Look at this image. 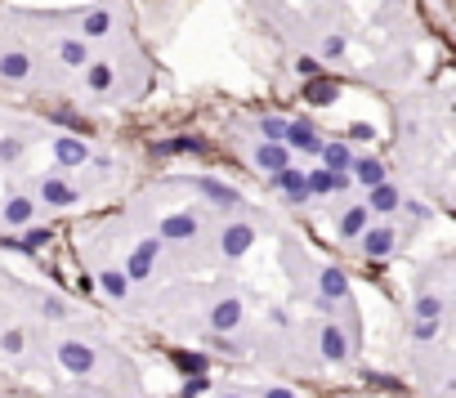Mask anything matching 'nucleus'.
Segmentation results:
<instances>
[{
	"instance_id": "f257e3e1",
	"label": "nucleus",
	"mask_w": 456,
	"mask_h": 398,
	"mask_svg": "<svg viewBox=\"0 0 456 398\" xmlns=\"http://www.w3.org/2000/svg\"><path fill=\"white\" fill-rule=\"evenodd\" d=\"M59 363L68 367V372L81 376V372H90V367H94V349H85L81 340H68V345H59Z\"/></svg>"
},
{
	"instance_id": "f03ea898",
	"label": "nucleus",
	"mask_w": 456,
	"mask_h": 398,
	"mask_svg": "<svg viewBox=\"0 0 456 398\" xmlns=\"http://www.w3.org/2000/svg\"><path fill=\"white\" fill-rule=\"evenodd\" d=\"M255 242V229L251 224H233V229H224V255L228 260H237V255H246Z\"/></svg>"
},
{
	"instance_id": "7ed1b4c3",
	"label": "nucleus",
	"mask_w": 456,
	"mask_h": 398,
	"mask_svg": "<svg viewBox=\"0 0 456 398\" xmlns=\"http://www.w3.org/2000/svg\"><path fill=\"white\" fill-rule=\"evenodd\" d=\"M273 184L278 188H287V197L291 202H304V197H309V175H300V170H278V175H273Z\"/></svg>"
},
{
	"instance_id": "20e7f679",
	"label": "nucleus",
	"mask_w": 456,
	"mask_h": 398,
	"mask_svg": "<svg viewBox=\"0 0 456 398\" xmlns=\"http://www.w3.org/2000/svg\"><path fill=\"white\" fill-rule=\"evenodd\" d=\"M197 233V220L193 215H170L166 224H161V242H188Z\"/></svg>"
},
{
	"instance_id": "39448f33",
	"label": "nucleus",
	"mask_w": 456,
	"mask_h": 398,
	"mask_svg": "<svg viewBox=\"0 0 456 398\" xmlns=\"http://www.w3.org/2000/svg\"><path fill=\"white\" fill-rule=\"evenodd\" d=\"M237 322H242V305H237V300H220V305L211 309V327L215 331H233Z\"/></svg>"
},
{
	"instance_id": "423d86ee",
	"label": "nucleus",
	"mask_w": 456,
	"mask_h": 398,
	"mask_svg": "<svg viewBox=\"0 0 456 398\" xmlns=\"http://www.w3.org/2000/svg\"><path fill=\"white\" fill-rule=\"evenodd\" d=\"M336 94H340V85H336V81L313 77V81H309V90H304V99H309V103H318V108H327V103H336Z\"/></svg>"
},
{
	"instance_id": "0eeeda50",
	"label": "nucleus",
	"mask_w": 456,
	"mask_h": 398,
	"mask_svg": "<svg viewBox=\"0 0 456 398\" xmlns=\"http://www.w3.org/2000/svg\"><path fill=\"white\" fill-rule=\"evenodd\" d=\"M255 161H260L264 170H273V175H278V170H287V166H291L287 148H282V144H273V139H269V144L260 148V153H255Z\"/></svg>"
},
{
	"instance_id": "6e6552de",
	"label": "nucleus",
	"mask_w": 456,
	"mask_h": 398,
	"mask_svg": "<svg viewBox=\"0 0 456 398\" xmlns=\"http://www.w3.org/2000/svg\"><path fill=\"white\" fill-rule=\"evenodd\" d=\"M363 246H367V255H372V260H385V255L394 251V233H389V229H372V233L363 238Z\"/></svg>"
},
{
	"instance_id": "1a4fd4ad",
	"label": "nucleus",
	"mask_w": 456,
	"mask_h": 398,
	"mask_svg": "<svg viewBox=\"0 0 456 398\" xmlns=\"http://www.w3.org/2000/svg\"><path fill=\"white\" fill-rule=\"evenodd\" d=\"M157 246L161 242H144V246H139V251L135 255H130V278H148V269H152V255H157Z\"/></svg>"
},
{
	"instance_id": "9d476101",
	"label": "nucleus",
	"mask_w": 456,
	"mask_h": 398,
	"mask_svg": "<svg viewBox=\"0 0 456 398\" xmlns=\"http://www.w3.org/2000/svg\"><path fill=\"white\" fill-rule=\"evenodd\" d=\"M398 206H403V197H398V188L394 184H376L372 188V211H398Z\"/></svg>"
},
{
	"instance_id": "9b49d317",
	"label": "nucleus",
	"mask_w": 456,
	"mask_h": 398,
	"mask_svg": "<svg viewBox=\"0 0 456 398\" xmlns=\"http://www.w3.org/2000/svg\"><path fill=\"white\" fill-rule=\"evenodd\" d=\"M27 72H32V59H27V54H5V59H0V77L5 81H23Z\"/></svg>"
},
{
	"instance_id": "f8f14e48",
	"label": "nucleus",
	"mask_w": 456,
	"mask_h": 398,
	"mask_svg": "<svg viewBox=\"0 0 456 398\" xmlns=\"http://www.w3.org/2000/svg\"><path fill=\"white\" fill-rule=\"evenodd\" d=\"M331 188H345V175L340 170H313L309 175V193H331Z\"/></svg>"
},
{
	"instance_id": "ddd939ff",
	"label": "nucleus",
	"mask_w": 456,
	"mask_h": 398,
	"mask_svg": "<svg viewBox=\"0 0 456 398\" xmlns=\"http://www.w3.org/2000/svg\"><path fill=\"white\" fill-rule=\"evenodd\" d=\"M322 296H327V300L349 296V278H345L340 269H322Z\"/></svg>"
},
{
	"instance_id": "4468645a",
	"label": "nucleus",
	"mask_w": 456,
	"mask_h": 398,
	"mask_svg": "<svg viewBox=\"0 0 456 398\" xmlns=\"http://www.w3.org/2000/svg\"><path fill=\"white\" fill-rule=\"evenodd\" d=\"M41 197H45V202H50V206H72V202H76V193H72L68 184H63V179H45Z\"/></svg>"
},
{
	"instance_id": "2eb2a0df",
	"label": "nucleus",
	"mask_w": 456,
	"mask_h": 398,
	"mask_svg": "<svg viewBox=\"0 0 456 398\" xmlns=\"http://www.w3.org/2000/svg\"><path fill=\"white\" fill-rule=\"evenodd\" d=\"M354 175L363 179L367 188H376V184H385V166L380 161H372V157H363V161H354Z\"/></svg>"
},
{
	"instance_id": "dca6fc26",
	"label": "nucleus",
	"mask_w": 456,
	"mask_h": 398,
	"mask_svg": "<svg viewBox=\"0 0 456 398\" xmlns=\"http://www.w3.org/2000/svg\"><path fill=\"white\" fill-rule=\"evenodd\" d=\"M287 139H291V148H300V153H322L318 135H313L309 126H291V130H287Z\"/></svg>"
},
{
	"instance_id": "f3484780",
	"label": "nucleus",
	"mask_w": 456,
	"mask_h": 398,
	"mask_svg": "<svg viewBox=\"0 0 456 398\" xmlns=\"http://www.w3.org/2000/svg\"><path fill=\"white\" fill-rule=\"evenodd\" d=\"M54 153H59L63 166H81V161H85V144H81V139H59Z\"/></svg>"
},
{
	"instance_id": "a211bd4d",
	"label": "nucleus",
	"mask_w": 456,
	"mask_h": 398,
	"mask_svg": "<svg viewBox=\"0 0 456 398\" xmlns=\"http://www.w3.org/2000/svg\"><path fill=\"white\" fill-rule=\"evenodd\" d=\"M322 161H327L331 170H340V175L354 166V157H349V148H345V144H327V148H322Z\"/></svg>"
},
{
	"instance_id": "6ab92c4d",
	"label": "nucleus",
	"mask_w": 456,
	"mask_h": 398,
	"mask_svg": "<svg viewBox=\"0 0 456 398\" xmlns=\"http://www.w3.org/2000/svg\"><path fill=\"white\" fill-rule=\"evenodd\" d=\"M202 193L211 197V202H220V206H237V188H228V184H215V179H202Z\"/></svg>"
},
{
	"instance_id": "aec40b11",
	"label": "nucleus",
	"mask_w": 456,
	"mask_h": 398,
	"mask_svg": "<svg viewBox=\"0 0 456 398\" xmlns=\"http://www.w3.org/2000/svg\"><path fill=\"white\" fill-rule=\"evenodd\" d=\"M322 354H327L331 363H340V358H345V336H340L336 327H327V331H322Z\"/></svg>"
},
{
	"instance_id": "412c9836",
	"label": "nucleus",
	"mask_w": 456,
	"mask_h": 398,
	"mask_svg": "<svg viewBox=\"0 0 456 398\" xmlns=\"http://www.w3.org/2000/svg\"><path fill=\"white\" fill-rule=\"evenodd\" d=\"M363 229H367V211H363V206H354V211L340 220V233H345V238H358Z\"/></svg>"
},
{
	"instance_id": "4be33fe9",
	"label": "nucleus",
	"mask_w": 456,
	"mask_h": 398,
	"mask_svg": "<svg viewBox=\"0 0 456 398\" xmlns=\"http://www.w3.org/2000/svg\"><path fill=\"white\" fill-rule=\"evenodd\" d=\"M5 220L9 224H27L32 220V202H27V197H14V202L5 206Z\"/></svg>"
},
{
	"instance_id": "5701e85b",
	"label": "nucleus",
	"mask_w": 456,
	"mask_h": 398,
	"mask_svg": "<svg viewBox=\"0 0 456 398\" xmlns=\"http://www.w3.org/2000/svg\"><path fill=\"white\" fill-rule=\"evenodd\" d=\"M108 27H112L108 9H94V14H85V36H103Z\"/></svg>"
},
{
	"instance_id": "b1692460",
	"label": "nucleus",
	"mask_w": 456,
	"mask_h": 398,
	"mask_svg": "<svg viewBox=\"0 0 456 398\" xmlns=\"http://www.w3.org/2000/svg\"><path fill=\"white\" fill-rule=\"evenodd\" d=\"M161 153H206V139H170L161 144Z\"/></svg>"
},
{
	"instance_id": "393cba45",
	"label": "nucleus",
	"mask_w": 456,
	"mask_h": 398,
	"mask_svg": "<svg viewBox=\"0 0 456 398\" xmlns=\"http://www.w3.org/2000/svg\"><path fill=\"white\" fill-rule=\"evenodd\" d=\"M260 130H264V139H273V144H282V139H287V121H278V117H264L260 121Z\"/></svg>"
},
{
	"instance_id": "a878e982",
	"label": "nucleus",
	"mask_w": 456,
	"mask_h": 398,
	"mask_svg": "<svg viewBox=\"0 0 456 398\" xmlns=\"http://www.w3.org/2000/svg\"><path fill=\"white\" fill-rule=\"evenodd\" d=\"M175 367H179V372H188V376H197L206 367V354H175Z\"/></svg>"
},
{
	"instance_id": "bb28decb",
	"label": "nucleus",
	"mask_w": 456,
	"mask_h": 398,
	"mask_svg": "<svg viewBox=\"0 0 456 398\" xmlns=\"http://www.w3.org/2000/svg\"><path fill=\"white\" fill-rule=\"evenodd\" d=\"M63 63H68V68H81V63H85V45L81 41H63Z\"/></svg>"
},
{
	"instance_id": "cd10ccee",
	"label": "nucleus",
	"mask_w": 456,
	"mask_h": 398,
	"mask_svg": "<svg viewBox=\"0 0 456 398\" xmlns=\"http://www.w3.org/2000/svg\"><path fill=\"white\" fill-rule=\"evenodd\" d=\"M126 278H130V273H103V291H108V296H126Z\"/></svg>"
},
{
	"instance_id": "c85d7f7f",
	"label": "nucleus",
	"mask_w": 456,
	"mask_h": 398,
	"mask_svg": "<svg viewBox=\"0 0 456 398\" xmlns=\"http://www.w3.org/2000/svg\"><path fill=\"white\" fill-rule=\"evenodd\" d=\"M90 85H94V90H108V85H112V68H108V63H94V68H90Z\"/></svg>"
},
{
	"instance_id": "c756f323",
	"label": "nucleus",
	"mask_w": 456,
	"mask_h": 398,
	"mask_svg": "<svg viewBox=\"0 0 456 398\" xmlns=\"http://www.w3.org/2000/svg\"><path fill=\"white\" fill-rule=\"evenodd\" d=\"M50 242V229H32L23 242H9V246H23V251H36V246H45Z\"/></svg>"
},
{
	"instance_id": "7c9ffc66",
	"label": "nucleus",
	"mask_w": 456,
	"mask_h": 398,
	"mask_svg": "<svg viewBox=\"0 0 456 398\" xmlns=\"http://www.w3.org/2000/svg\"><path fill=\"white\" fill-rule=\"evenodd\" d=\"M349 139H358V144H372V139H376V130L367 126V121H358V126H349Z\"/></svg>"
},
{
	"instance_id": "2f4dec72",
	"label": "nucleus",
	"mask_w": 456,
	"mask_h": 398,
	"mask_svg": "<svg viewBox=\"0 0 456 398\" xmlns=\"http://www.w3.org/2000/svg\"><path fill=\"white\" fill-rule=\"evenodd\" d=\"M439 300H434V296H421V305H416V314H421V318H439Z\"/></svg>"
},
{
	"instance_id": "473e14b6",
	"label": "nucleus",
	"mask_w": 456,
	"mask_h": 398,
	"mask_svg": "<svg viewBox=\"0 0 456 398\" xmlns=\"http://www.w3.org/2000/svg\"><path fill=\"white\" fill-rule=\"evenodd\" d=\"M206 385H211V381H206V376H202V372H197V376H193V381H188V385H184V398H197V394H202V390H206Z\"/></svg>"
},
{
	"instance_id": "72a5a7b5",
	"label": "nucleus",
	"mask_w": 456,
	"mask_h": 398,
	"mask_svg": "<svg viewBox=\"0 0 456 398\" xmlns=\"http://www.w3.org/2000/svg\"><path fill=\"white\" fill-rule=\"evenodd\" d=\"M296 68H300V72H304L309 81H313V77H322V63H318V59H300Z\"/></svg>"
},
{
	"instance_id": "f704fd0d",
	"label": "nucleus",
	"mask_w": 456,
	"mask_h": 398,
	"mask_svg": "<svg viewBox=\"0 0 456 398\" xmlns=\"http://www.w3.org/2000/svg\"><path fill=\"white\" fill-rule=\"evenodd\" d=\"M412 331H416V340H430V336H434V318H416Z\"/></svg>"
},
{
	"instance_id": "c9c22d12",
	"label": "nucleus",
	"mask_w": 456,
	"mask_h": 398,
	"mask_svg": "<svg viewBox=\"0 0 456 398\" xmlns=\"http://www.w3.org/2000/svg\"><path fill=\"white\" fill-rule=\"evenodd\" d=\"M0 349H9V354H18V349H23V331H9V336L0 340Z\"/></svg>"
},
{
	"instance_id": "e433bc0d",
	"label": "nucleus",
	"mask_w": 456,
	"mask_h": 398,
	"mask_svg": "<svg viewBox=\"0 0 456 398\" xmlns=\"http://www.w3.org/2000/svg\"><path fill=\"white\" fill-rule=\"evenodd\" d=\"M0 157H5V161L18 157V144H14V139H0Z\"/></svg>"
},
{
	"instance_id": "4c0bfd02",
	"label": "nucleus",
	"mask_w": 456,
	"mask_h": 398,
	"mask_svg": "<svg viewBox=\"0 0 456 398\" xmlns=\"http://www.w3.org/2000/svg\"><path fill=\"white\" fill-rule=\"evenodd\" d=\"M45 314H50V318H63V300H45Z\"/></svg>"
},
{
	"instance_id": "58836bf2",
	"label": "nucleus",
	"mask_w": 456,
	"mask_h": 398,
	"mask_svg": "<svg viewBox=\"0 0 456 398\" xmlns=\"http://www.w3.org/2000/svg\"><path fill=\"white\" fill-rule=\"evenodd\" d=\"M269 398H296L291 390H269Z\"/></svg>"
}]
</instances>
